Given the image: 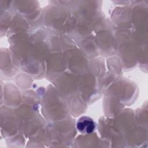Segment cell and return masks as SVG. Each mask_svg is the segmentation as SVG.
<instances>
[{"label":"cell","mask_w":148,"mask_h":148,"mask_svg":"<svg viewBox=\"0 0 148 148\" xmlns=\"http://www.w3.org/2000/svg\"><path fill=\"white\" fill-rule=\"evenodd\" d=\"M77 127L79 131L90 133L94 130L95 126L92 120L87 117H82L78 121Z\"/></svg>","instance_id":"obj_1"}]
</instances>
